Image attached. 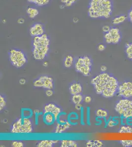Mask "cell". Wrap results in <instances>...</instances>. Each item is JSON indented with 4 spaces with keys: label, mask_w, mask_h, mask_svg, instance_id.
Returning <instances> with one entry per match:
<instances>
[{
    "label": "cell",
    "mask_w": 132,
    "mask_h": 147,
    "mask_svg": "<svg viewBox=\"0 0 132 147\" xmlns=\"http://www.w3.org/2000/svg\"><path fill=\"white\" fill-rule=\"evenodd\" d=\"M96 93L105 98L114 97L117 94L118 81L110 74L103 72L93 78L91 81Z\"/></svg>",
    "instance_id": "obj_1"
},
{
    "label": "cell",
    "mask_w": 132,
    "mask_h": 147,
    "mask_svg": "<svg viewBox=\"0 0 132 147\" xmlns=\"http://www.w3.org/2000/svg\"><path fill=\"white\" fill-rule=\"evenodd\" d=\"M113 11V3L111 0H90L87 13L91 18L109 19Z\"/></svg>",
    "instance_id": "obj_2"
},
{
    "label": "cell",
    "mask_w": 132,
    "mask_h": 147,
    "mask_svg": "<svg viewBox=\"0 0 132 147\" xmlns=\"http://www.w3.org/2000/svg\"><path fill=\"white\" fill-rule=\"evenodd\" d=\"M50 40L47 34L33 37L32 55L36 60H42L47 55L49 50Z\"/></svg>",
    "instance_id": "obj_3"
},
{
    "label": "cell",
    "mask_w": 132,
    "mask_h": 147,
    "mask_svg": "<svg viewBox=\"0 0 132 147\" xmlns=\"http://www.w3.org/2000/svg\"><path fill=\"white\" fill-rule=\"evenodd\" d=\"M32 121L28 117L19 118L12 124L11 132L14 134H28L33 131Z\"/></svg>",
    "instance_id": "obj_4"
},
{
    "label": "cell",
    "mask_w": 132,
    "mask_h": 147,
    "mask_svg": "<svg viewBox=\"0 0 132 147\" xmlns=\"http://www.w3.org/2000/svg\"><path fill=\"white\" fill-rule=\"evenodd\" d=\"M115 110L123 118L132 119V100L126 98L119 100L115 105Z\"/></svg>",
    "instance_id": "obj_5"
},
{
    "label": "cell",
    "mask_w": 132,
    "mask_h": 147,
    "mask_svg": "<svg viewBox=\"0 0 132 147\" xmlns=\"http://www.w3.org/2000/svg\"><path fill=\"white\" fill-rule=\"evenodd\" d=\"M92 66V60L88 56L79 57L75 64V70L85 77L90 76Z\"/></svg>",
    "instance_id": "obj_6"
},
{
    "label": "cell",
    "mask_w": 132,
    "mask_h": 147,
    "mask_svg": "<svg viewBox=\"0 0 132 147\" xmlns=\"http://www.w3.org/2000/svg\"><path fill=\"white\" fill-rule=\"evenodd\" d=\"M9 58L12 65L16 68H21L27 62V58L22 51L12 49L9 51Z\"/></svg>",
    "instance_id": "obj_7"
},
{
    "label": "cell",
    "mask_w": 132,
    "mask_h": 147,
    "mask_svg": "<svg viewBox=\"0 0 132 147\" xmlns=\"http://www.w3.org/2000/svg\"><path fill=\"white\" fill-rule=\"evenodd\" d=\"M104 40L108 44H117L120 42L122 34L120 29L116 27H112L109 32L104 34Z\"/></svg>",
    "instance_id": "obj_8"
},
{
    "label": "cell",
    "mask_w": 132,
    "mask_h": 147,
    "mask_svg": "<svg viewBox=\"0 0 132 147\" xmlns=\"http://www.w3.org/2000/svg\"><path fill=\"white\" fill-rule=\"evenodd\" d=\"M33 85L36 87L44 88L47 89H53V80L51 77L47 76H42L35 80Z\"/></svg>",
    "instance_id": "obj_9"
},
{
    "label": "cell",
    "mask_w": 132,
    "mask_h": 147,
    "mask_svg": "<svg viewBox=\"0 0 132 147\" xmlns=\"http://www.w3.org/2000/svg\"><path fill=\"white\" fill-rule=\"evenodd\" d=\"M117 93L123 98L130 99L132 98V82L125 81L120 84Z\"/></svg>",
    "instance_id": "obj_10"
},
{
    "label": "cell",
    "mask_w": 132,
    "mask_h": 147,
    "mask_svg": "<svg viewBox=\"0 0 132 147\" xmlns=\"http://www.w3.org/2000/svg\"><path fill=\"white\" fill-rule=\"evenodd\" d=\"M62 112V109L54 103H49L44 105V114L50 113L53 114L55 120L57 121L58 117Z\"/></svg>",
    "instance_id": "obj_11"
},
{
    "label": "cell",
    "mask_w": 132,
    "mask_h": 147,
    "mask_svg": "<svg viewBox=\"0 0 132 147\" xmlns=\"http://www.w3.org/2000/svg\"><path fill=\"white\" fill-rule=\"evenodd\" d=\"M29 33L33 37L39 36L44 34V25L40 23H36L30 28Z\"/></svg>",
    "instance_id": "obj_12"
},
{
    "label": "cell",
    "mask_w": 132,
    "mask_h": 147,
    "mask_svg": "<svg viewBox=\"0 0 132 147\" xmlns=\"http://www.w3.org/2000/svg\"><path fill=\"white\" fill-rule=\"evenodd\" d=\"M70 126L71 125L69 121L65 120H60L57 123L55 129V132L57 134H61L67 129L70 128Z\"/></svg>",
    "instance_id": "obj_13"
},
{
    "label": "cell",
    "mask_w": 132,
    "mask_h": 147,
    "mask_svg": "<svg viewBox=\"0 0 132 147\" xmlns=\"http://www.w3.org/2000/svg\"><path fill=\"white\" fill-rule=\"evenodd\" d=\"M69 90L72 95H74L81 93L83 91V88L80 83L75 82L70 84L69 87Z\"/></svg>",
    "instance_id": "obj_14"
},
{
    "label": "cell",
    "mask_w": 132,
    "mask_h": 147,
    "mask_svg": "<svg viewBox=\"0 0 132 147\" xmlns=\"http://www.w3.org/2000/svg\"><path fill=\"white\" fill-rule=\"evenodd\" d=\"M58 140H44L39 142L37 144V147H52L55 144L58 142Z\"/></svg>",
    "instance_id": "obj_15"
},
{
    "label": "cell",
    "mask_w": 132,
    "mask_h": 147,
    "mask_svg": "<svg viewBox=\"0 0 132 147\" xmlns=\"http://www.w3.org/2000/svg\"><path fill=\"white\" fill-rule=\"evenodd\" d=\"M43 119L44 122L47 125H51L56 121L53 114L50 113L44 114Z\"/></svg>",
    "instance_id": "obj_16"
},
{
    "label": "cell",
    "mask_w": 132,
    "mask_h": 147,
    "mask_svg": "<svg viewBox=\"0 0 132 147\" xmlns=\"http://www.w3.org/2000/svg\"><path fill=\"white\" fill-rule=\"evenodd\" d=\"M128 19V17L125 15H120L114 17L112 20V23L114 25L117 26L120 25L125 22Z\"/></svg>",
    "instance_id": "obj_17"
},
{
    "label": "cell",
    "mask_w": 132,
    "mask_h": 147,
    "mask_svg": "<svg viewBox=\"0 0 132 147\" xmlns=\"http://www.w3.org/2000/svg\"><path fill=\"white\" fill-rule=\"evenodd\" d=\"M26 12L29 17L31 19L35 18L39 15V11L37 8L33 7H29L26 9Z\"/></svg>",
    "instance_id": "obj_18"
},
{
    "label": "cell",
    "mask_w": 132,
    "mask_h": 147,
    "mask_svg": "<svg viewBox=\"0 0 132 147\" xmlns=\"http://www.w3.org/2000/svg\"><path fill=\"white\" fill-rule=\"evenodd\" d=\"M61 147H77L78 144L75 141L72 140H63L61 141Z\"/></svg>",
    "instance_id": "obj_19"
},
{
    "label": "cell",
    "mask_w": 132,
    "mask_h": 147,
    "mask_svg": "<svg viewBox=\"0 0 132 147\" xmlns=\"http://www.w3.org/2000/svg\"><path fill=\"white\" fill-rule=\"evenodd\" d=\"M51 0H27L29 3H33L38 7H44L50 3Z\"/></svg>",
    "instance_id": "obj_20"
},
{
    "label": "cell",
    "mask_w": 132,
    "mask_h": 147,
    "mask_svg": "<svg viewBox=\"0 0 132 147\" xmlns=\"http://www.w3.org/2000/svg\"><path fill=\"white\" fill-rule=\"evenodd\" d=\"M104 145L103 142L101 140H89L86 144L88 147H102Z\"/></svg>",
    "instance_id": "obj_21"
},
{
    "label": "cell",
    "mask_w": 132,
    "mask_h": 147,
    "mask_svg": "<svg viewBox=\"0 0 132 147\" xmlns=\"http://www.w3.org/2000/svg\"><path fill=\"white\" fill-rule=\"evenodd\" d=\"M74 62V59L72 56L67 55L64 60V65L66 68H70Z\"/></svg>",
    "instance_id": "obj_22"
},
{
    "label": "cell",
    "mask_w": 132,
    "mask_h": 147,
    "mask_svg": "<svg viewBox=\"0 0 132 147\" xmlns=\"http://www.w3.org/2000/svg\"><path fill=\"white\" fill-rule=\"evenodd\" d=\"M96 116L99 118H106L108 116L109 112L104 109H98L95 112Z\"/></svg>",
    "instance_id": "obj_23"
},
{
    "label": "cell",
    "mask_w": 132,
    "mask_h": 147,
    "mask_svg": "<svg viewBox=\"0 0 132 147\" xmlns=\"http://www.w3.org/2000/svg\"><path fill=\"white\" fill-rule=\"evenodd\" d=\"M72 102L76 104H81L83 100V97L81 94H78L72 95Z\"/></svg>",
    "instance_id": "obj_24"
},
{
    "label": "cell",
    "mask_w": 132,
    "mask_h": 147,
    "mask_svg": "<svg viewBox=\"0 0 132 147\" xmlns=\"http://www.w3.org/2000/svg\"><path fill=\"white\" fill-rule=\"evenodd\" d=\"M125 53L129 59L132 60V43L126 44L125 46Z\"/></svg>",
    "instance_id": "obj_25"
},
{
    "label": "cell",
    "mask_w": 132,
    "mask_h": 147,
    "mask_svg": "<svg viewBox=\"0 0 132 147\" xmlns=\"http://www.w3.org/2000/svg\"><path fill=\"white\" fill-rule=\"evenodd\" d=\"M119 133L132 134V127L130 125H122L119 130Z\"/></svg>",
    "instance_id": "obj_26"
},
{
    "label": "cell",
    "mask_w": 132,
    "mask_h": 147,
    "mask_svg": "<svg viewBox=\"0 0 132 147\" xmlns=\"http://www.w3.org/2000/svg\"><path fill=\"white\" fill-rule=\"evenodd\" d=\"M77 0H60L62 4L65 5V7H70L77 2Z\"/></svg>",
    "instance_id": "obj_27"
},
{
    "label": "cell",
    "mask_w": 132,
    "mask_h": 147,
    "mask_svg": "<svg viewBox=\"0 0 132 147\" xmlns=\"http://www.w3.org/2000/svg\"><path fill=\"white\" fill-rule=\"evenodd\" d=\"M7 105V102L5 98L3 96L0 95V110H2Z\"/></svg>",
    "instance_id": "obj_28"
},
{
    "label": "cell",
    "mask_w": 132,
    "mask_h": 147,
    "mask_svg": "<svg viewBox=\"0 0 132 147\" xmlns=\"http://www.w3.org/2000/svg\"><path fill=\"white\" fill-rule=\"evenodd\" d=\"M120 143L123 147H130L132 146V140H121Z\"/></svg>",
    "instance_id": "obj_29"
},
{
    "label": "cell",
    "mask_w": 132,
    "mask_h": 147,
    "mask_svg": "<svg viewBox=\"0 0 132 147\" xmlns=\"http://www.w3.org/2000/svg\"><path fill=\"white\" fill-rule=\"evenodd\" d=\"M12 145L14 147H23L24 144L20 141H14L12 142Z\"/></svg>",
    "instance_id": "obj_30"
},
{
    "label": "cell",
    "mask_w": 132,
    "mask_h": 147,
    "mask_svg": "<svg viewBox=\"0 0 132 147\" xmlns=\"http://www.w3.org/2000/svg\"><path fill=\"white\" fill-rule=\"evenodd\" d=\"M117 124V121L114 120H110L107 123V125L109 127H113L114 126L116 125Z\"/></svg>",
    "instance_id": "obj_31"
},
{
    "label": "cell",
    "mask_w": 132,
    "mask_h": 147,
    "mask_svg": "<svg viewBox=\"0 0 132 147\" xmlns=\"http://www.w3.org/2000/svg\"><path fill=\"white\" fill-rule=\"evenodd\" d=\"M111 27L109 25H105L102 28V31L104 32V34L107 33V32H109L110 30Z\"/></svg>",
    "instance_id": "obj_32"
},
{
    "label": "cell",
    "mask_w": 132,
    "mask_h": 147,
    "mask_svg": "<svg viewBox=\"0 0 132 147\" xmlns=\"http://www.w3.org/2000/svg\"><path fill=\"white\" fill-rule=\"evenodd\" d=\"M127 17H128V19L129 20V21L132 23V7H131L130 9L128 12Z\"/></svg>",
    "instance_id": "obj_33"
},
{
    "label": "cell",
    "mask_w": 132,
    "mask_h": 147,
    "mask_svg": "<svg viewBox=\"0 0 132 147\" xmlns=\"http://www.w3.org/2000/svg\"><path fill=\"white\" fill-rule=\"evenodd\" d=\"M105 48H106V47H105V45H104L103 44H100L97 47V49L99 51H103L105 50Z\"/></svg>",
    "instance_id": "obj_34"
},
{
    "label": "cell",
    "mask_w": 132,
    "mask_h": 147,
    "mask_svg": "<svg viewBox=\"0 0 132 147\" xmlns=\"http://www.w3.org/2000/svg\"><path fill=\"white\" fill-rule=\"evenodd\" d=\"M45 94L47 96L50 97L53 95V91H52V89H47V90L45 91Z\"/></svg>",
    "instance_id": "obj_35"
},
{
    "label": "cell",
    "mask_w": 132,
    "mask_h": 147,
    "mask_svg": "<svg viewBox=\"0 0 132 147\" xmlns=\"http://www.w3.org/2000/svg\"><path fill=\"white\" fill-rule=\"evenodd\" d=\"M84 102H85L86 103H89L92 101V98L89 96H86L85 97H84Z\"/></svg>",
    "instance_id": "obj_36"
},
{
    "label": "cell",
    "mask_w": 132,
    "mask_h": 147,
    "mask_svg": "<svg viewBox=\"0 0 132 147\" xmlns=\"http://www.w3.org/2000/svg\"><path fill=\"white\" fill-rule=\"evenodd\" d=\"M25 22V19L23 18V17H20L18 19V20L17 21V23L19 24H23Z\"/></svg>",
    "instance_id": "obj_37"
},
{
    "label": "cell",
    "mask_w": 132,
    "mask_h": 147,
    "mask_svg": "<svg viewBox=\"0 0 132 147\" xmlns=\"http://www.w3.org/2000/svg\"><path fill=\"white\" fill-rule=\"evenodd\" d=\"M107 67L105 65H102L101 66L100 70L102 72H105L107 70Z\"/></svg>",
    "instance_id": "obj_38"
},
{
    "label": "cell",
    "mask_w": 132,
    "mask_h": 147,
    "mask_svg": "<svg viewBox=\"0 0 132 147\" xmlns=\"http://www.w3.org/2000/svg\"><path fill=\"white\" fill-rule=\"evenodd\" d=\"M75 105V108L77 110H79L82 109V106L81 104H76Z\"/></svg>",
    "instance_id": "obj_39"
},
{
    "label": "cell",
    "mask_w": 132,
    "mask_h": 147,
    "mask_svg": "<svg viewBox=\"0 0 132 147\" xmlns=\"http://www.w3.org/2000/svg\"><path fill=\"white\" fill-rule=\"evenodd\" d=\"M19 84H21V85H24V84H25V83L26 82V80H25V79H21L20 80H19Z\"/></svg>",
    "instance_id": "obj_40"
},
{
    "label": "cell",
    "mask_w": 132,
    "mask_h": 147,
    "mask_svg": "<svg viewBox=\"0 0 132 147\" xmlns=\"http://www.w3.org/2000/svg\"><path fill=\"white\" fill-rule=\"evenodd\" d=\"M79 19L77 17H75L72 19V22H74L75 24H77L79 22Z\"/></svg>",
    "instance_id": "obj_41"
},
{
    "label": "cell",
    "mask_w": 132,
    "mask_h": 147,
    "mask_svg": "<svg viewBox=\"0 0 132 147\" xmlns=\"http://www.w3.org/2000/svg\"><path fill=\"white\" fill-rule=\"evenodd\" d=\"M48 65H49V63L47 62V61H44V63H43V65H44V67H47V66H48Z\"/></svg>",
    "instance_id": "obj_42"
},
{
    "label": "cell",
    "mask_w": 132,
    "mask_h": 147,
    "mask_svg": "<svg viewBox=\"0 0 132 147\" xmlns=\"http://www.w3.org/2000/svg\"><path fill=\"white\" fill-rule=\"evenodd\" d=\"M60 7V9H64L65 7H66L65 6V5H63V4H62Z\"/></svg>",
    "instance_id": "obj_43"
}]
</instances>
